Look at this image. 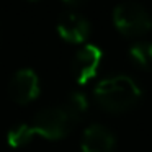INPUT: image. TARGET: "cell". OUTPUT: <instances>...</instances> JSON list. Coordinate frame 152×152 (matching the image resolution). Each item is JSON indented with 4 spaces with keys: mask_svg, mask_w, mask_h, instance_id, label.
Here are the masks:
<instances>
[{
    "mask_svg": "<svg viewBox=\"0 0 152 152\" xmlns=\"http://www.w3.org/2000/svg\"><path fill=\"white\" fill-rule=\"evenodd\" d=\"M62 108L66 110V113L69 115V118L72 119V123H77L79 119H82L83 116H85L87 110H88V100H87L85 93L72 92L67 96V100H66Z\"/></svg>",
    "mask_w": 152,
    "mask_h": 152,
    "instance_id": "obj_8",
    "label": "cell"
},
{
    "mask_svg": "<svg viewBox=\"0 0 152 152\" xmlns=\"http://www.w3.org/2000/svg\"><path fill=\"white\" fill-rule=\"evenodd\" d=\"M95 98L105 110L121 113L139 103L142 90L129 75H110L95 85Z\"/></svg>",
    "mask_w": 152,
    "mask_h": 152,
    "instance_id": "obj_1",
    "label": "cell"
},
{
    "mask_svg": "<svg viewBox=\"0 0 152 152\" xmlns=\"http://www.w3.org/2000/svg\"><path fill=\"white\" fill-rule=\"evenodd\" d=\"M66 4H69V5H80L83 2V0H64Z\"/></svg>",
    "mask_w": 152,
    "mask_h": 152,
    "instance_id": "obj_11",
    "label": "cell"
},
{
    "mask_svg": "<svg viewBox=\"0 0 152 152\" xmlns=\"http://www.w3.org/2000/svg\"><path fill=\"white\" fill-rule=\"evenodd\" d=\"M33 134H34V129L31 128V124L18 123V124H13L8 129L7 141H8V144H12V145H23L25 142L30 141Z\"/></svg>",
    "mask_w": 152,
    "mask_h": 152,
    "instance_id": "obj_10",
    "label": "cell"
},
{
    "mask_svg": "<svg viewBox=\"0 0 152 152\" xmlns=\"http://www.w3.org/2000/svg\"><path fill=\"white\" fill-rule=\"evenodd\" d=\"M72 124V119L62 106H48L39 110L31 121V128L34 129V132L49 139H59L66 136Z\"/></svg>",
    "mask_w": 152,
    "mask_h": 152,
    "instance_id": "obj_3",
    "label": "cell"
},
{
    "mask_svg": "<svg viewBox=\"0 0 152 152\" xmlns=\"http://www.w3.org/2000/svg\"><path fill=\"white\" fill-rule=\"evenodd\" d=\"M102 49L95 44H85L75 53L72 59V72L79 83H85L96 74L102 62Z\"/></svg>",
    "mask_w": 152,
    "mask_h": 152,
    "instance_id": "obj_4",
    "label": "cell"
},
{
    "mask_svg": "<svg viewBox=\"0 0 152 152\" xmlns=\"http://www.w3.org/2000/svg\"><path fill=\"white\" fill-rule=\"evenodd\" d=\"M132 62L144 70H152V43H136L129 48Z\"/></svg>",
    "mask_w": 152,
    "mask_h": 152,
    "instance_id": "obj_9",
    "label": "cell"
},
{
    "mask_svg": "<svg viewBox=\"0 0 152 152\" xmlns=\"http://www.w3.org/2000/svg\"><path fill=\"white\" fill-rule=\"evenodd\" d=\"M113 21L124 36H141L151 28V17L142 5L136 2H123L113 10Z\"/></svg>",
    "mask_w": 152,
    "mask_h": 152,
    "instance_id": "obj_2",
    "label": "cell"
},
{
    "mask_svg": "<svg viewBox=\"0 0 152 152\" xmlns=\"http://www.w3.org/2000/svg\"><path fill=\"white\" fill-rule=\"evenodd\" d=\"M57 31L64 39L72 43H82L90 33V23L83 15L66 10L57 18Z\"/></svg>",
    "mask_w": 152,
    "mask_h": 152,
    "instance_id": "obj_6",
    "label": "cell"
},
{
    "mask_svg": "<svg viewBox=\"0 0 152 152\" xmlns=\"http://www.w3.org/2000/svg\"><path fill=\"white\" fill-rule=\"evenodd\" d=\"M8 92L12 98L20 103H26L30 100L36 98L39 93V80L38 74L31 67H23L18 69L12 75L10 83H8Z\"/></svg>",
    "mask_w": 152,
    "mask_h": 152,
    "instance_id": "obj_5",
    "label": "cell"
},
{
    "mask_svg": "<svg viewBox=\"0 0 152 152\" xmlns=\"http://www.w3.org/2000/svg\"><path fill=\"white\" fill-rule=\"evenodd\" d=\"M115 134L106 126L93 123L87 126L82 136L83 152H111L115 149Z\"/></svg>",
    "mask_w": 152,
    "mask_h": 152,
    "instance_id": "obj_7",
    "label": "cell"
}]
</instances>
